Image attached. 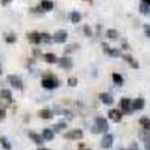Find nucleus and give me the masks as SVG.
I'll return each instance as SVG.
<instances>
[{
  "label": "nucleus",
  "instance_id": "obj_1",
  "mask_svg": "<svg viewBox=\"0 0 150 150\" xmlns=\"http://www.w3.org/2000/svg\"><path fill=\"white\" fill-rule=\"evenodd\" d=\"M42 87L47 90H53V89H57L59 87V80L54 77L53 74H44L42 75V81H41Z\"/></svg>",
  "mask_w": 150,
  "mask_h": 150
},
{
  "label": "nucleus",
  "instance_id": "obj_2",
  "mask_svg": "<svg viewBox=\"0 0 150 150\" xmlns=\"http://www.w3.org/2000/svg\"><path fill=\"white\" fill-rule=\"evenodd\" d=\"M108 122L104 117H96L95 119V126L92 128L93 134H107L108 132Z\"/></svg>",
  "mask_w": 150,
  "mask_h": 150
},
{
  "label": "nucleus",
  "instance_id": "obj_3",
  "mask_svg": "<svg viewBox=\"0 0 150 150\" xmlns=\"http://www.w3.org/2000/svg\"><path fill=\"white\" fill-rule=\"evenodd\" d=\"M120 111L123 112V114H131V112L134 111L132 110V101L129 98H122L120 99Z\"/></svg>",
  "mask_w": 150,
  "mask_h": 150
},
{
  "label": "nucleus",
  "instance_id": "obj_4",
  "mask_svg": "<svg viewBox=\"0 0 150 150\" xmlns=\"http://www.w3.org/2000/svg\"><path fill=\"white\" fill-rule=\"evenodd\" d=\"M8 83L17 90H23V80L18 77V75H8Z\"/></svg>",
  "mask_w": 150,
  "mask_h": 150
},
{
  "label": "nucleus",
  "instance_id": "obj_5",
  "mask_svg": "<svg viewBox=\"0 0 150 150\" xmlns=\"http://www.w3.org/2000/svg\"><path fill=\"white\" fill-rule=\"evenodd\" d=\"M83 131L81 129H71L68 132H65V138L66 140H81L83 138Z\"/></svg>",
  "mask_w": 150,
  "mask_h": 150
},
{
  "label": "nucleus",
  "instance_id": "obj_6",
  "mask_svg": "<svg viewBox=\"0 0 150 150\" xmlns=\"http://www.w3.org/2000/svg\"><path fill=\"white\" fill-rule=\"evenodd\" d=\"M66 39H68V32L66 30H57L53 35V41L56 44H63V42H66Z\"/></svg>",
  "mask_w": 150,
  "mask_h": 150
},
{
  "label": "nucleus",
  "instance_id": "obj_7",
  "mask_svg": "<svg viewBox=\"0 0 150 150\" xmlns=\"http://www.w3.org/2000/svg\"><path fill=\"white\" fill-rule=\"evenodd\" d=\"M122 116H123V112L117 108H111L108 111V117L112 120V122H120L122 120Z\"/></svg>",
  "mask_w": 150,
  "mask_h": 150
},
{
  "label": "nucleus",
  "instance_id": "obj_8",
  "mask_svg": "<svg viewBox=\"0 0 150 150\" xmlns=\"http://www.w3.org/2000/svg\"><path fill=\"white\" fill-rule=\"evenodd\" d=\"M57 63H59V66L60 68H63V69H71L72 68V59L71 57H68V56H63V57H62V59H59V62H57Z\"/></svg>",
  "mask_w": 150,
  "mask_h": 150
},
{
  "label": "nucleus",
  "instance_id": "obj_9",
  "mask_svg": "<svg viewBox=\"0 0 150 150\" xmlns=\"http://www.w3.org/2000/svg\"><path fill=\"white\" fill-rule=\"evenodd\" d=\"M102 47H104V51L108 54V56H111V57H122V53H120V50H117V48H110L105 42L102 44Z\"/></svg>",
  "mask_w": 150,
  "mask_h": 150
},
{
  "label": "nucleus",
  "instance_id": "obj_10",
  "mask_svg": "<svg viewBox=\"0 0 150 150\" xmlns=\"http://www.w3.org/2000/svg\"><path fill=\"white\" fill-rule=\"evenodd\" d=\"M112 141H114V137H112V134H105L104 135V138L101 141V146L104 149H110L112 146Z\"/></svg>",
  "mask_w": 150,
  "mask_h": 150
},
{
  "label": "nucleus",
  "instance_id": "obj_11",
  "mask_svg": "<svg viewBox=\"0 0 150 150\" xmlns=\"http://www.w3.org/2000/svg\"><path fill=\"white\" fill-rule=\"evenodd\" d=\"M29 138L35 143V144H38V146H41V144H44V138H42V135H39V134H36V132H33V131H30L29 132Z\"/></svg>",
  "mask_w": 150,
  "mask_h": 150
},
{
  "label": "nucleus",
  "instance_id": "obj_12",
  "mask_svg": "<svg viewBox=\"0 0 150 150\" xmlns=\"http://www.w3.org/2000/svg\"><path fill=\"white\" fill-rule=\"evenodd\" d=\"M144 105H146V101H144L143 98H137V99H134V101H132V110H134V111L143 110Z\"/></svg>",
  "mask_w": 150,
  "mask_h": 150
},
{
  "label": "nucleus",
  "instance_id": "obj_13",
  "mask_svg": "<svg viewBox=\"0 0 150 150\" xmlns=\"http://www.w3.org/2000/svg\"><path fill=\"white\" fill-rule=\"evenodd\" d=\"M122 59L126 62L128 65H131L134 69H138V66H140V65H138V62H137L132 56H129V54H122Z\"/></svg>",
  "mask_w": 150,
  "mask_h": 150
},
{
  "label": "nucleus",
  "instance_id": "obj_14",
  "mask_svg": "<svg viewBox=\"0 0 150 150\" xmlns=\"http://www.w3.org/2000/svg\"><path fill=\"white\" fill-rule=\"evenodd\" d=\"M27 39L32 42V44H41V33L39 32H30L27 35Z\"/></svg>",
  "mask_w": 150,
  "mask_h": 150
},
{
  "label": "nucleus",
  "instance_id": "obj_15",
  "mask_svg": "<svg viewBox=\"0 0 150 150\" xmlns=\"http://www.w3.org/2000/svg\"><path fill=\"white\" fill-rule=\"evenodd\" d=\"M99 99H101L105 105H112L114 104V98H112L110 93H101L99 95Z\"/></svg>",
  "mask_w": 150,
  "mask_h": 150
},
{
  "label": "nucleus",
  "instance_id": "obj_16",
  "mask_svg": "<svg viewBox=\"0 0 150 150\" xmlns=\"http://www.w3.org/2000/svg\"><path fill=\"white\" fill-rule=\"evenodd\" d=\"M0 99H3L6 102H12V93L8 89H0Z\"/></svg>",
  "mask_w": 150,
  "mask_h": 150
},
{
  "label": "nucleus",
  "instance_id": "obj_17",
  "mask_svg": "<svg viewBox=\"0 0 150 150\" xmlns=\"http://www.w3.org/2000/svg\"><path fill=\"white\" fill-rule=\"evenodd\" d=\"M53 114H54V112L50 110V108H42V110L39 111V117L44 119V120H50V119L53 117Z\"/></svg>",
  "mask_w": 150,
  "mask_h": 150
},
{
  "label": "nucleus",
  "instance_id": "obj_18",
  "mask_svg": "<svg viewBox=\"0 0 150 150\" xmlns=\"http://www.w3.org/2000/svg\"><path fill=\"white\" fill-rule=\"evenodd\" d=\"M42 138H44L45 141H51V140L54 138V131L50 129V128H45V129L42 131Z\"/></svg>",
  "mask_w": 150,
  "mask_h": 150
},
{
  "label": "nucleus",
  "instance_id": "obj_19",
  "mask_svg": "<svg viewBox=\"0 0 150 150\" xmlns=\"http://www.w3.org/2000/svg\"><path fill=\"white\" fill-rule=\"evenodd\" d=\"M42 57H44V60L47 62V63H57V62H59L57 56L53 54V53H45Z\"/></svg>",
  "mask_w": 150,
  "mask_h": 150
},
{
  "label": "nucleus",
  "instance_id": "obj_20",
  "mask_svg": "<svg viewBox=\"0 0 150 150\" xmlns=\"http://www.w3.org/2000/svg\"><path fill=\"white\" fill-rule=\"evenodd\" d=\"M39 6L44 9V12H48V11H51L54 8V3L51 2V0H41V5Z\"/></svg>",
  "mask_w": 150,
  "mask_h": 150
},
{
  "label": "nucleus",
  "instance_id": "obj_21",
  "mask_svg": "<svg viewBox=\"0 0 150 150\" xmlns=\"http://www.w3.org/2000/svg\"><path fill=\"white\" fill-rule=\"evenodd\" d=\"M69 20L74 23V24H78L80 21H81V14L78 11H74V12H71L69 14Z\"/></svg>",
  "mask_w": 150,
  "mask_h": 150
},
{
  "label": "nucleus",
  "instance_id": "obj_22",
  "mask_svg": "<svg viewBox=\"0 0 150 150\" xmlns=\"http://www.w3.org/2000/svg\"><path fill=\"white\" fill-rule=\"evenodd\" d=\"M105 36L108 38V39H111V41H116L117 38H119V32L116 29H108L107 33H105Z\"/></svg>",
  "mask_w": 150,
  "mask_h": 150
},
{
  "label": "nucleus",
  "instance_id": "obj_23",
  "mask_svg": "<svg viewBox=\"0 0 150 150\" xmlns=\"http://www.w3.org/2000/svg\"><path fill=\"white\" fill-rule=\"evenodd\" d=\"M140 125H141V126H143V129L144 131H147V132H150V119L149 117H141L140 119Z\"/></svg>",
  "mask_w": 150,
  "mask_h": 150
},
{
  "label": "nucleus",
  "instance_id": "obj_24",
  "mask_svg": "<svg viewBox=\"0 0 150 150\" xmlns=\"http://www.w3.org/2000/svg\"><path fill=\"white\" fill-rule=\"evenodd\" d=\"M66 129V122H59V123H56L54 126H53V131H54V134L56 132H62V131H65Z\"/></svg>",
  "mask_w": 150,
  "mask_h": 150
},
{
  "label": "nucleus",
  "instance_id": "obj_25",
  "mask_svg": "<svg viewBox=\"0 0 150 150\" xmlns=\"http://www.w3.org/2000/svg\"><path fill=\"white\" fill-rule=\"evenodd\" d=\"M0 144H2V147L5 150H11L12 149V144H11V141L6 138V137H0Z\"/></svg>",
  "mask_w": 150,
  "mask_h": 150
},
{
  "label": "nucleus",
  "instance_id": "obj_26",
  "mask_svg": "<svg viewBox=\"0 0 150 150\" xmlns=\"http://www.w3.org/2000/svg\"><path fill=\"white\" fill-rule=\"evenodd\" d=\"M111 78H112V81H114V84H117V86H122L123 84V77H122L120 74H117V72L111 74Z\"/></svg>",
  "mask_w": 150,
  "mask_h": 150
},
{
  "label": "nucleus",
  "instance_id": "obj_27",
  "mask_svg": "<svg viewBox=\"0 0 150 150\" xmlns=\"http://www.w3.org/2000/svg\"><path fill=\"white\" fill-rule=\"evenodd\" d=\"M140 12L143 15H150V6L146 5V3H141L140 5Z\"/></svg>",
  "mask_w": 150,
  "mask_h": 150
},
{
  "label": "nucleus",
  "instance_id": "obj_28",
  "mask_svg": "<svg viewBox=\"0 0 150 150\" xmlns=\"http://www.w3.org/2000/svg\"><path fill=\"white\" fill-rule=\"evenodd\" d=\"M5 41H6L8 44H14V42L17 41V36H15L14 33H8V35H5Z\"/></svg>",
  "mask_w": 150,
  "mask_h": 150
},
{
  "label": "nucleus",
  "instance_id": "obj_29",
  "mask_svg": "<svg viewBox=\"0 0 150 150\" xmlns=\"http://www.w3.org/2000/svg\"><path fill=\"white\" fill-rule=\"evenodd\" d=\"M41 41L45 42V44H50V42L53 41V36L48 35V33H41Z\"/></svg>",
  "mask_w": 150,
  "mask_h": 150
},
{
  "label": "nucleus",
  "instance_id": "obj_30",
  "mask_svg": "<svg viewBox=\"0 0 150 150\" xmlns=\"http://www.w3.org/2000/svg\"><path fill=\"white\" fill-rule=\"evenodd\" d=\"M77 48H78V44H71V45H68V47L65 48V53H66V54H69V53L75 51Z\"/></svg>",
  "mask_w": 150,
  "mask_h": 150
},
{
  "label": "nucleus",
  "instance_id": "obj_31",
  "mask_svg": "<svg viewBox=\"0 0 150 150\" xmlns=\"http://www.w3.org/2000/svg\"><path fill=\"white\" fill-rule=\"evenodd\" d=\"M83 32H84V35H86V36H93L92 27H90V26H87V24H86V26H83Z\"/></svg>",
  "mask_w": 150,
  "mask_h": 150
},
{
  "label": "nucleus",
  "instance_id": "obj_32",
  "mask_svg": "<svg viewBox=\"0 0 150 150\" xmlns=\"http://www.w3.org/2000/svg\"><path fill=\"white\" fill-rule=\"evenodd\" d=\"M68 84H69L71 87H75V86L78 84V80L75 78V77H69V78H68Z\"/></svg>",
  "mask_w": 150,
  "mask_h": 150
},
{
  "label": "nucleus",
  "instance_id": "obj_33",
  "mask_svg": "<svg viewBox=\"0 0 150 150\" xmlns=\"http://www.w3.org/2000/svg\"><path fill=\"white\" fill-rule=\"evenodd\" d=\"M30 12H33V14H44V9L41 6H36V8H32Z\"/></svg>",
  "mask_w": 150,
  "mask_h": 150
},
{
  "label": "nucleus",
  "instance_id": "obj_34",
  "mask_svg": "<svg viewBox=\"0 0 150 150\" xmlns=\"http://www.w3.org/2000/svg\"><path fill=\"white\" fill-rule=\"evenodd\" d=\"M126 150H140V146L137 144V143H131V144H129V147H128Z\"/></svg>",
  "mask_w": 150,
  "mask_h": 150
},
{
  "label": "nucleus",
  "instance_id": "obj_35",
  "mask_svg": "<svg viewBox=\"0 0 150 150\" xmlns=\"http://www.w3.org/2000/svg\"><path fill=\"white\" fill-rule=\"evenodd\" d=\"M144 32H146V36L150 38V24H144Z\"/></svg>",
  "mask_w": 150,
  "mask_h": 150
},
{
  "label": "nucleus",
  "instance_id": "obj_36",
  "mask_svg": "<svg viewBox=\"0 0 150 150\" xmlns=\"http://www.w3.org/2000/svg\"><path fill=\"white\" fill-rule=\"evenodd\" d=\"M6 117V111H5V108H0V120H3Z\"/></svg>",
  "mask_w": 150,
  "mask_h": 150
},
{
  "label": "nucleus",
  "instance_id": "obj_37",
  "mask_svg": "<svg viewBox=\"0 0 150 150\" xmlns=\"http://www.w3.org/2000/svg\"><path fill=\"white\" fill-rule=\"evenodd\" d=\"M122 48H123V50H131L129 45H128V42H123V44H122Z\"/></svg>",
  "mask_w": 150,
  "mask_h": 150
},
{
  "label": "nucleus",
  "instance_id": "obj_38",
  "mask_svg": "<svg viewBox=\"0 0 150 150\" xmlns=\"http://www.w3.org/2000/svg\"><path fill=\"white\" fill-rule=\"evenodd\" d=\"M33 54H35V56H41V50L35 48V50H33Z\"/></svg>",
  "mask_w": 150,
  "mask_h": 150
},
{
  "label": "nucleus",
  "instance_id": "obj_39",
  "mask_svg": "<svg viewBox=\"0 0 150 150\" xmlns=\"http://www.w3.org/2000/svg\"><path fill=\"white\" fill-rule=\"evenodd\" d=\"M78 150H90V149H87V147H86V146H84V144L81 143V144H80V149H78Z\"/></svg>",
  "mask_w": 150,
  "mask_h": 150
},
{
  "label": "nucleus",
  "instance_id": "obj_40",
  "mask_svg": "<svg viewBox=\"0 0 150 150\" xmlns=\"http://www.w3.org/2000/svg\"><path fill=\"white\" fill-rule=\"evenodd\" d=\"M12 2V0H2V5L5 6V5H8V3H11Z\"/></svg>",
  "mask_w": 150,
  "mask_h": 150
},
{
  "label": "nucleus",
  "instance_id": "obj_41",
  "mask_svg": "<svg viewBox=\"0 0 150 150\" xmlns=\"http://www.w3.org/2000/svg\"><path fill=\"white\" fill-rule=\"evenodd\" d=\"M141 3H146V5L150 6V0H141Z\"/></svg>",
  "mask_w": 150,
  "mask_h": 150
},
{
  "label": "nucleus",
  "instance_id": "obj_42",
  "mask_svg": "<svg viewBox=\"0 0 150 150\" xmlns=\"http://www.w3.org/2000/svg\"><path fill=\"white\" fill-rule=\"evenodd\" d=\"M38 150H50V149H47V147H38Z\"/></svg>",
  "mask_w": 150,
  "mask_h": 150
},
{
  "label": "nucleus",
  "instance_id": "obj_43",
  "mask_svg": "<svg viewBox=\"0 0 150 150\" xmlns=\"http://www.w3.org/2000/svg\"><path fill=\"white\" fill-rule=\"evenodd\" d=\"M0 74H2V65H0Z\"/></svg>",
  "mask_w": 150,
  "mask_h": 150
},
{
  "label": "nucleus",
  "instance_id": "obj_44",
  "mask_svg": "<svg viewBox=\"0 0 150 150\" xmlns=\"http://www.w3.org/2000/svg\"><path fill=\"white\" fill-rule=\"evenodd\" d=\"M89 2H92V0H89Z\"/></svg>",
  "mask_w": 150,
  "mask_h": 150
}]
</instances>
